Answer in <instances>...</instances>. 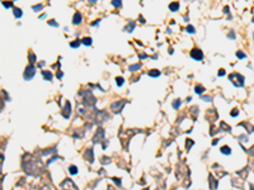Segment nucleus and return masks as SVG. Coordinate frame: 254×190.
Masks as SVG:
<instances>
[{
    "label": "nucleus",
    "mask_w": 254,
    "mask_h": 190,
    "mask_svg": "<svg viewBox=\"0 0 254 190\" xmlns=\"http://www.w3.org/2000/svg\"><path fill=\"white\" fill-rule=\"evenodd\" d=\"M229 79H230V81L235 85V86H243L244 85V77L241 76V75H239V73H236V72H234V73H230L229 75Z\"/></svg>",
    "instance_id": "1"
},
{
    "label": "nucleus",
    "mask_w": 254,
    "mask_h": 190,
    "mask_svg": "<svg viewBox=\"0 0 254 190\" xmlns=\"http://www.w3.org/2000/svg\"><path fill=\"white\" fill-rule=\"evenodd\" d=\"M34 73H36V67H34L33 65L27 66L26 72H24V79H26V80H30V79L34 76Z\"/></svg>",
    "instance_id": "2"
},
{
    "label": "nucleus",
    "mask_w": 254,
    "mask_h": 190,
    "mask_svg": "<svg viewBox=\"0 0 254 190\" xmlns=\"http://www.w3.org/2000/svg\"><path fill=\"white\" fill-rule=\"evenodd\" d=\"M125 104H126V102L125 100H120V102H114L113 104H112V110L116 113V114H118L121 110H122V108L125 106Z\"/></svg>",
    "instance_id": "3"
},
{
    "label": "nucleus",
    "mask_w": 254,
    "mask_h": 190,
    "mask_svg": "<svg viewBox=\"0 0 254 190\" xmlns=\"http://www.w3.org/2000/svg\"><path fill=\"white\" fill-rule=\"evenodd\" d=\"M61 188L64 190H78V188L74 185V183H73L71 180H69V179H66V180L61 184Z\"/></svg>",
    "instance_id": "4"
},
{
    "label": "nucleus",
    "mask_w": 254,
    "mask_h": 190,
    "mask_svg": "<svg viewBox=\"0 0 254 190\" xmlns=\"http://www.w3.org/2000/svg\"><path fill=\"white\" fill-rule=\"evenodd\" d=\"M191 57L193 60H196V61H201V60L203 59V53H202L201 49L194 48V49H192V52H191Z\"/></svg>",
    "instance_id": "5"
},
{
    "label": "nucleus",
    "mask_w": 254,
    "mask_h": 190,
    "mask_svg": "<svg viewBox=\"0 0 254 190\" xmlns=\"http://www.w3.org/2000/svg\"><path fill=\"white\" fill-rule=\"evenodd\" d=\"M70 114H71V105H70V103L69 102H66V104H65V109H64V112H62V115H64V118L69 119V118H70Z\"/></svg>",
    "instance_id": "6"
},
{
    "label": "nucleus",
    "mask_w": 254,
    "mask_h": 190,
    "mask_svg": "<svg viewBox=\"0 0 254 190\" xmlns=\"http://www.w3.org/2000/svg\"><path fill=\"white\" fill-rule=\"evenodd\" d=\"M81 20H83V16H81V13H79V12H76L74 14V18H73V23H74L75 26L76 24H80L81 23Z\"/></svg>",
    "instance_id": "7"
},
{
    "label": "nucleus",
    "mask_w": 254,
    "mask_h": 190,
    "mask_svg": "<svg viewBox=\"0 0 254 190\" xmlns=\"http://www.w3.org/2000/svg\"><path fill=\"white\" fill-rule=\"evenodd\" d=\"M135 27H136L135 22L130 20V22H128V26H126V27H125V32H128V33H131V32L135 29Z\"/></svg>",
    "instance_id": "8"
},
{
    "label": "nucleus",
    "mask_w": 254,
    "mask_h": 190,
    "mask_svg": "<svg viewBox=\"0 0 254 190\" xmlns=\"http://www.w3.org/2000/svg\"><path fill=\"white\" fill-rule=\"evenodd\" d=\"M85 159H88L89 162H93V150L91 148H88L87 152H85Z\"/></svg>",
    "instance_id": "9"
},
{
    "label": "nucleus",
    "mask_w": 254,
    "mask_h": 190,
    "mask_svg": "<svg viewBox=\"0 0 254 190\" xmlns=\"http://www.w3.org/2000/svg\"><path fill=\"white\" fill-rule=\"evenodd\" d=\"M169 9H170L172 12H177V10L179 9V4H178V3H170V4H169Z\"/></svg>",
    "instance_id": "10"
},
{
    "label": "nucleus",
    "mask_w": 254,
    "mask_h": 190,
    "mask_svg": "<svg viewBox=\"0 0 254 190\" xmlns=\"http://www.w3.org/2000/svg\"><path fill=\"white\" fill-rule=\"evenodd\" d=\"M42 75H43V77H45L46 80H48V81L52 80V73L50 72V71H42Z\"/></svg>",
    "instance_id": "11"
},
{
    "label": "nucleus",
    "mask_w": 254,
    "mask_h": 190,
    "mask_svg": "<svg viewBox=\"0 0 254 190\" xmlns=\"http://www.w3.org/2000/svg\"><path fill=\"white\" fill-rule=\"evenodd\" d=\"M148 75L151 76V77H156V76L160 75V71H159V70H150L149 72H148Z\"/></svg>",
    "instance_id": "12"
},
{
    "label": "nucleus",
    "mask_w": 254,
    "mask_h": 190,
    "mask_svg": "<svg viewBox=\"0 0 254 190\" xmlns=\"http://www.w3.org/2000/svg\"><path fill=\"white\" fill-rule=\"evenodd\" d=\"M103 137H104V134H103V129H99V131H98V136H97V134L94 136V142H95V141L98 142V141H99V138H103Z\"/></svg>",
    "instance_id": "13"
},
{
    "label": "nucleus",
    "mask_w": 254,
    "mask_h": 190,
    "mask_svg": "<svg viewBox=\"0 0 254 190\" xmlns=\"http://www.w3.org/2000/svg\"><path fill=\"white\" fill-rule=\"evenodd\" d=\"M69 172H70L71 175H76V174H78V167H76L75 165H71V166L69 167Z\"/></svg>",
    "instance_id": "14"
},
{
    "label": "nucleus",
    "mask_w": 254,
    "mask_h": 190,
    "mask_svg": "<svg viewBox=\"0 0 254 190\" xmlns=\"http://www.w3.org/2000/svg\"><path fill=\"white\" fill-rule=\"evenodd\" d=\"M230 152H231V150H230V147L229 146L221 147V153H224V155H230Z\"/></svg>",
    "instance_id": "15"
},
{
    "label": "nucleus",
    "mask_w": 254,
    "mask_h": 190,
    "mask_svg": "<svg viewBox=\"0 0 254 190\" xmlns=\"http://www.w3.org/2000/svg\"><path fill=\"white\" fill-rule=\"evenodd\" d=\"M81 43L85 44V46H90V44H91V38H90V37L83 38V39H81Z\"/></svg>",
    "instance_id": "16"
},
{
    "label": "nucleus",
    "mask_w": 254,
    "mask_h": 190,
    "mask_svg": "<svg viewBox=\"0 0 254 190\" xmlns=\"http://www.w3.org/2000/svg\"><path fill=\"white\" fill-rule=\"evenodd\" d=\"M209 177H210V181H211V185H210V188H211V189H216V188H217V185H216V181L213 180L212 175H210Z\"/></svg>",
    "instance_id": "17"
},
{
    "label": "nucleus",
    "mask_w": 254,
    "mask_h": 190,
    "mask_svg": "<svg viewBox=\"0 0 254 190\" xmlns=\"http://www.w3.org/2000/svg\"><path fill=\"white\" fill-rule=\"evenodd\" d=\"M194 90H196V93H197V94H202V93L205 91V88H203L202 85H197Z\"/></svg>",
    "instance_id": "18"
},
{
    "label": "nucleus",
    "mask_w": 254,
    "mask_h": 190,
    "mask_svg": "<svg viewBox=\"0 0 254 190\" xmlns=\"http://www.w3.org/2000/svg\"><path fill=\"white\" fill-rule=\"evenodd\" d=\"M123 82H125V79H123V77H116V84H117L118 86H122Z\"/></svg>",
    "instance_id": "19"
},
{
    "label": "nucleus",
    "mask_w": 254,
    "mask_h": 190,
    "mask_svg": "<svg viewBox=\"0 0 254 190\" xmlns=\"http://www.w3.org/2000/svg\"><path fill=\"white\" fill-rule=\"evenodd\" d=\"M141 67V63H137V65H132V66H130L128 67V70L130 71H135V70H138Z\"/></svg>",
    "instance_id": "20"
},
{
    "label": "nucleus",
    "mask_w": 254,
    "mask_h": 190,
    "mask_svg": "<svg viewBox=\"0 0 254 190\" xmlns=\"http://www.w3.org/2000/svg\"><path fill=\"white\" fill-rule=\"evenodd\" d=\"M180 103H182V102H180V99L174 100V102H173V108H174V109H178V108L180 106Z\"/></svg>",
    "instance_id": "21"
},
{
    "label": "nucleus",
    "mask_w": 254,
    "mask_h": 190,
    "mask_svg": "<svg viewBox=\"0 0 254 190\" xmlns=\"http://www.w3.org/2000/svg\"><path fill=\"white\" fill-rule=\"evenodd\" d=\"M80 42H81V41H79V39H76V41H73V42L70 43V46H71L73 48H75V47L78 48V47L80 46Z\"/></svg>",
    "instance_id": "22"
},
{
    "label": "nucleus",
    "mask_w": 254,
    "mask_h": 190,
    "mask_svg": "<svg viewBox=\"0 0 254 190\" xmlns=\"http://www.w3.org/2000/svg\"><path fill=\"white\" fill-rule=\"evenodd\" d=\"M14 15L17 16V18H20V16H22V10H20V9H18V8H15V9H14Z\"/></svg>",
    "instance_id": "23"
},
{
    "label": "nucleus",
    "mask_w": 254,
    "mask_h": 190,
    "mask_svg": "<svg viewBox=\"0 0 254 190\" xmlns=\"http://www.w3.org/2000/svg\"><path fill=\"white\" fill-rule=\"evenodd\" d=\"M186 143H187V145H186L187 150H189L191 147L193 146V141H192V139H187V141H186Z\"/></svg>",
    "instance_id": "24"
},
{
    "label": "nucleus",
    "mask_w": 254,
    "mask_h": 190,
    "mask_svg": "<svg viewBox=\"0 0 254 190\" xmlns=\"http://www.w3.org/2000/svg\"><path fill=\"white\" fill-rule=\"evenodd\" d=\"M112 4H113L114 6H117V8H121V6H122V3H121L120 0H114V1H112Z\"/></svg>",
    "instance_id": "25"
},
{
    "label": "nucleus",
    "mask_w": 254,
    "mask_h": 190,
    "mask_svg": "<svg viewBox=\"0 0 254 190\" xmlns=\"http://www.w3.org/2000/svg\"><path fill=\"white\" fill-rule=\"evenodd\" d=\"M220 126H221V128L225 129V131H230V127H227V126L225 124V122H221V123H220Z\"/></svg>",
    "instance_id": "26"
},
{
    "label": "nucleus",
    "mask_w": 254,
    "mask_h": 190,
    "mask_svg": "<svg viewBox=\"0 0 254 190\" xmlns=\"http://www.w3.org/2000/svg\"><path fill=\"white\" fill-rule=\"evenodd\" d=\"M187 32H188V33H191V34H193V33H194V27L188 26V27H187Z\"/></svg>",
    "instance_id": "27"
},
{
    "label": "nucleus",
    "mask_w": 254,
    "mask_h": 190,
    "mask_svg": "<svg viewBox=\"0 0 254 190\" xmlns=\"http://www.w3.org/2000/svg\"><path fill=\"white\" fill-rule=\"evenodd\" d=\"M42 8H43V5L42 4H38V5H34L33 6V10H41Z\"/></svg>",
    "instance_id": "28"
},
{
    "label": "nucleus",
    "mask_w": 254,
    "mask_h": 190,
    "mask_svg": "<svg viewBox=\"0 0 254 190\" xmlns=\"http://www.w3.org/2000/svg\"><path fill=\"white\" fill-rule=\"evenodd\" d=\"M202 99H203L205 102H211V100H212V98L209 96V95H203V96H202Z\"/></svg>",
    "instance_id": "29"
},
{
    "label": "nucleus",
    "mask_w": 254,
    "mask_h": 190,
    "mask_svg": "<svg viewBox=\"0 0 254 190\" xmlns=\"http://www.w3.org/2000/svg\"><path fill=\"white\" fill-rule=\"evenodd\" d=\"M48 24H50V26H53V27H59V23H56L55 20H50Z\"/></svg>",
    "instance_id": "30"
},
{
    "label": "nucleus",
    "mask_w": 254,
    "mask_h": 190,
    "mask_svg": "<svg viewBox=\"0 0 254 190\" xmlns=\"http://www.w3.org/2000/svg\"><path fill=\"white\" fill-rule=\"evenodd\" d=\"M236 56H238L239 59H245V55H244V53H243L241 51H239V52L236 53Z\"/></svg>",
    "instance_id": "31"
},
{
    "label": "nucleus",
    "mask_w": 254,
    "mask_h": 190,
    "mask_svg": "<svg viewBox=\"0 0 254 190\" xmlns=\"http://www.w3.org/2000/svg\"><path fill=\"white\" fill-rule=\"evenodd\" d=\"M231 115H233V117H236V115H238V109H234V110L231 112Z\"/></svg>",
    "instance_id": "32"
},
{
    "label": "nucleus",
    "mask_w": 254,
    "mask_h": 190,
    "mask_svg": "<svg viewBox=\"0 0 254 190\" xmlns=\"http://www.w3.org/2000/svg\"><path fill=\"white\" fill-rule=\"evenodd\" d=\"M29 60L32 61V63H33V61H36V57H34V55H33V53H30V55H29Z\"/></svg>",
    "instance_id": "33"
},
{
    "label": "nucleus",
    "mask_w": 254,
    "mask_h": 190,
    "mask_svg": "<svg viewBox=\"0 0 254 190\" xmlns=\"http://www.w3.org/2000/svg\"><path fill=\"white\" fill-rule=\"evenodd\" d=\"M217 73H219V76H224V75H225V70H224V69H221Z\"/></svg>",
    "instance_id": "34"
},
{
    "label": "nucleus",
    "mask_w": 254,
    "mask_h": 190,
    "mask_svg": "<svg viewBox=\"0 0 254 190\" xmlns=\"http://www.w3.org/2000/svg\"><path fill=\"white\" fill-rule=\"evenodd\" d=\"M113 180H114V181L117 183V185H118V186H121V180H120V179H116V177H114Z\"/></svg>",
    "instance_id": "35"
},
{
    "label": "nucleus",
    "mask_w": 254,
    "mask_h": 190,
    "mask_svg": "<svg viewBox=\"0 0 254 190\" xmlns=\"http://www.w3.org/2000/svg\"><path fill=\"white\" fill-rule=\"evenodd\" d=\"M230 38H235V33L231 30V33H230Z\"/></svg>",
    "instance_id": "36"
},
{
    "label": "nucleus",
    "mask_w": 254,
    "mask_h": 190,
    "mask_svg": "<svg viewBox=\"0 0 254 190\" xmlns=\"http://www.w3.org/2000/svg\"><path fill=\"white\" fill-rule=\"evenodd\" d=\"M10 5H12V4H10V3H4V6H6V8H9V6H10Z\"/></svg>",
    "instance_id": "37"
},
{
    "label": "nucleus",
    "mask_w": 254,
    "mask_h": 190,
    "mask_svg": "<svg viewBox=\"0 0 254 190\" xmlns=\"http://www.w3.org/2000/svg\"><path fill=\"white\" fill-rule=\"evenodd\" d=\"M57 76H59V79H61V77H62V72H61V71H59V75H57Z\"/></svg>",
    "instance_id": "38"
},
{
    "label": "nucleus",
    "mask_w": 254,
    "mask_h": 190,
    "mask_svg": "<svg viewBox=\"0 0 254 190\" xmlns=\"http://www.w3.org/2000/svg\"><path fill=\"white\" fill-rule=\"evenodd\" d=\"M249 186H250V189H252V190H254V186H253V185H252V184H250Z\"/></svg>",
    "instance_id": "39"
},
{
    "label": "nucleus",
    "mask_w": 254,
    "mask_h": 190,
    "mask_svg": "<svg viewBox=\"0 0 254 190\" xmlns=\"http://www.w3.org/2000/svg\"><path fill=\"white\" fill-rule=\"evenodd\" d=\"M253 23H254V18H253Z\"/></svg>",
    "instance_id": "40"
}]
</instances>
